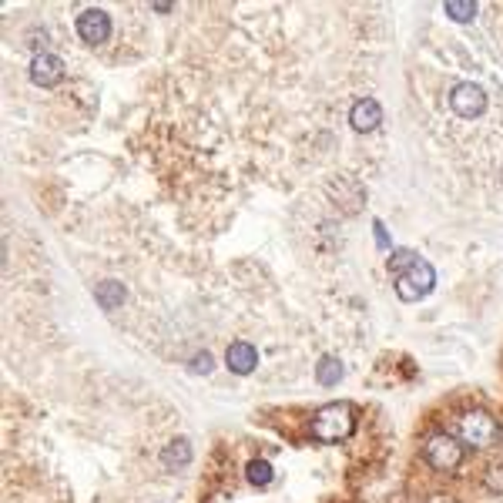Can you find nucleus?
I'll return each instance as SVG.
<instances>
[{"instance_id": "f257e3e1", "label": "nucleus", "mask_w": 503, "mask_h": 503, "mask_svg": "<svg viewBox=\"0 0 503 503\" xmlns=\"http://www.w3.org/2000/svg\"><path fill=\"white\" fill-rule=\"evenodd\" d=\"M312 433L322 443H343L353 433V406L349 403H329L316 413L312 420Z\"/></svg>"}, {"instance_id": "f03ea898", "label": "nucleus", "mask_w": 503, "mask_h": 503, "mask_svg": "<svg viewBox=\"0 0 503 503\" xmlns=\"http://www.w3.org/2000/svg\"><path fill=\"white\" fill-rule=\"evenodd\" d=\"M433 282H437L433 265L423 262V259H416L410 269H403L396 276V295L403 303H420L426 292L433 289Z\"/></svg>"}, {"instance_id": "7ed1b4c3", "label": "nucleus", "mask_w": 503, "mask_h": 503, "mask_svg": "<svg viewBox=\"0 0 503 503\" xmlns=\"http://www.w3.org/2000/svg\"><path fill=\"white\" fill-rule=\"evenodd\" d=\"M497 437H500V426H497V420H493L490 413L477 410V413H466L464 420H460V439H464L466 447L483 450V447H493Z\"/></svg>"}, {"instance_id": "20e7f679", "label": "nucleus", "mask_w": 503, "mask_h": 503, "mask_svg": "<svg viewBox=\"0 0 503 503\" xmlns=\"http://www.w3.org/2000/svg\"><path fill=\"white\" fill-rule=\"evenodd\" d=\"M426 460H430V466L433 470H456L460 466V460H464V443L456 437H450V433H437V437L426 439Z\"/></svg>"}, {"instance_id": "39448f33", "label": "nucleus", "mask_w": 503, "mask_h": 503, "mask_svg": "<svg viewBox=\"0 0 503 503\" xmlns=\"http://www.w3.org/2000/svg\"><path fill=\"white\" fill-rule=\"evenodd\" d=\"M450 107L460 118H480L487 111V91L473 81H464L450 91Z\"/></svg>"}, {"instance_id": "423d86ee", "label": "nucleus", "mask_w": 503, "mask_h": 503, "mask_svg": "<svg viewBox=\"0 0 503 503\" xmlns=\"http://www.w3.org/2000/svg\"><path fill=\"white\" fill-rule=\"evenodd\" d=\"M107 34H111V17H107L105 11H84L78 17V38L84 40V44L98 47V44L107 40Z\"/></svg>"}, {"instance_id": "0eeeda50", "label": "nucleus", "mask_w": 503, "mask_h": 503, "mask_svg": "<svg viewBox=\"0 0 503 503\" xmlns=\"http://www.w3.org/2000/svg\"><path fill=\"white\" fill-rule=\"evenodd\" d=\"M379 121H383V107H379V101H372V98H359L356 105H353V111H349V124L359 134L376 132Z\"/></svg>"}, {"instance_id": "6e6552de", "label": "nucleus", "mask_w": 503, "mask_h": 503, "mask_svg": "<svg viewBox=\"0 0 503 503\" xmlns=\"http://www.w3.org/2000/svg\"><path fill=\"white\" fill-rule=\"evenodd\" d=\"M61 78H64V64H61L57 54H38L30 61V81L40 84V88H54Z\"/></svg>"}, {"instance_id": "1a4fd4ad", "label": "nucleus", "mask_w": 503, "mask_h": 503, "mask_svg": "<svg viewBox=\"0 0 503 503\" xmlns=\"http://www.w3.org/2000/svg\"><path fill=\"white\" fill-rule=\"evenodd\" d=\"M329 195H332V201H336V205H343L349 215H356L359 209L366 205V192H362L359 182H343V185H339V182H332Z\"/></svg>"}, {"instance_id": "9d476101", "label": "nucleus", "mask_w": 503, "mask_h": 503, "mask_svg": "<svg viewBox=\"0 0 503 503\" xmlns=\"http://www.w3.org/2000/svg\"><path fill=\"white\" fill-rule=\"evenodd\" d=\"M226 362L232 372L249 376V372H255V366H259V353H255V345L252 343H232L226 353Z\"/></svg>"}, {"instance_id": "9b49d317", "label": "nucleus", "mask_w": 503, "mask_h": 503, "mask_svg": "<svg viewBox=\"0 0 503 503\" xmlns=\"http://www.w3.org/2000/svg\"><path fill=\"white\" fill-rule=\"evenodd\" d=\"M188 460H192V443H188V439H175L172 447L161 453V466L172 470V473L175 470H182Z\"/></svg>"}, {"instance_id": "f8f14e48", "label": "nucleus", "mask_w": 503, "mask_h": 503, "mask_svg": "<svg viewBox=\"0 0 503 503\" xmlns=\"http://www.w3.org/2000/svg\"><path fill=\"white\" fill-rule=\"evenodd\" d=\"M343 362L336 356H322L316 362V383L319 386H336L339 379H343Z\"/></svg>"}, {"instance_id": "ddd939ff", "label": "nucleus", "mask_w": 503, "mask_h": 503, "mask_svg": "<svg viewBox=\"0 0 503 503\" xmlns=\"http://www.w3.org/2000/svg\"><path fill=\"white\" fill-rule=\"evenodd\" d=\"M98 303L105 305V309H118L124 303V289H121L118 282H105V286H98Z\"/></svg>"}, {"instance_id": "4468645a", "label": "nucleus", "mask_w": 503, "mask_h": 503, "mask_svg": "<svg viewBox=\"0 0 503 503\" xmlns=\"http://www.w3.org/2000/svg\"><path fill=\"white\" fill-rule=\"evenodd\" d=\"M245 473H249V480L255 483V487H269L272 477H276V473H272V464H265V460H252Z\"/></svg>"}, {"instance_id": "2eb2a0df", "label": "nucleus", "mask_w": 503, "mask_h": 503, "mask_svg": "<svg viewBox=\"0 0 503 503\" xmlns=\"http://www.w3.org/2000/svg\"><path fill=\"white\" fill-rule=\"evenodd\" d=\"M443 11H447V17H450V21H460V24H466V21H473V17H477V4L464 0V4H447Z\"/></svg>"}, {"instance_id": "dca6fc26", "label": "nucleus", "mask_w": 503, "mask_h": 503, "mask_svg": "<svg viewBox=\"0 0 503 503\" xmlns=\"http://www.w3.org/2000/svg\"><path fill=\"white\" fill-rule=\"evenodd\" d=\"M420 255L416 252H410V249H399V252H393V259H389V269H393V276H399L403 269H410L413 262H416Z\"/></svg>"}, {"instance_id": "f3484780", "label": "nucleus", "mask_w": 503, "mask_h": 503, "mask_svg": "<svg viewBox=\"0 0 503 503\" xmlns=\"http://www.w3.org/2000/svg\"><path fill=\"white\" fill-rule=\"evenodd\" d=\"M487 487H490L493 493H503V460L487 470Z\"/></svg>"}, {"instance_id": "a211bd4d", "label": "nucleus", "mask_w": 503, "mask_h": 503, "mask_svg": "<svg viewBox=\"0 0 503 503\" xmlns=\"http://www.w3.org/2000/svg\"><path fill=\"white\" fill-rule=\"evenodd\" d=\"M188 366H192L195 372H209V370H212V356H209V353H199V356L192 359Z\"/></svg>"}, {"instance_id": "6ab92c4d", "label": "nucleus", "mask_w": 503, "mask_h": 503, "mask_svg": "<svg viewBox=\"0 0 503 503\" xmlns=\"http://www.w3.org/2000/svg\"><path fill=\"white\" fill-rule=\"evenodd\" d=\"M376 242H379V245H389V239H386V228H383V222H376Z\"/></svg>"}, {"instance_id": "aec40b11", "label": "nucleus", "mask_w": 503, "mask_h": 503, "mask_svg": "<svg viewBox=\"0 0 503 503\" xmlns=\"http://www.w3.org/2000/svg\"><path fill=\"white\" fill-rule=\"evenodd\" d=\"M430 503H456V500H450V497H433Z\"/></svg>"}]
</instances>
